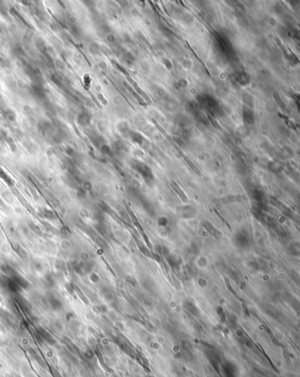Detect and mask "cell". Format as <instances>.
Here are the masks:
<instances>
[{
	"mask_svg": "<svg viewBox=\"0 0 300 377\" xmlns=\"http://www.w3.org/2000/svg\"><path fill=\"white\" fill-rule=\"evenodd\" d=\"M237 80H239V82L242 85H246L249 83V77L247 73L245 72H240L237 75Z\"/></svg>",
	"mask_w": 300,
	"mask_h": 377,
	"instance_id": "cell-6",
	"label": "cell"
},
{
	"mask_svg": "<svg viewBox=\"0 0 300 377\" xmlns=\"http://www.w3.org/2000/svg\"><path fill=\"white\" fill-rule=\"evenodd\" d=\"M84 355L86 356L88 359H92L93 357V353L92 352H90V351H88V352H86L85 353H84Z\"/></svg>",
	"mask_w": 300,
	"mask_h": 377,
	"instance_id": "cell-15",
	"label": "cell"
},
{
	"mask_svg": "<svg viewBox=\"0 0 300 377\" xmlns=\"http://www.w3.org/2000/svg\"><path fill=\"white\" fill-rule=\"evenodd\" d=\"M0 66H2V67H7V66H10V63H9V62H8V61H7L5 57H0Z\"/></svg>",
	"mask_w": 300,
	"mask_h": 377,
	"instance_id": "cell-11",
	"label": "cell"
},
{
	"mask_svg": "<svg viewBox=\"0 0 300 377\" xmlns=\"http://www.w3.org/2000/svg\"><path fill=\"white\" fill-rule=\"evenodd\" d=\"M4 116H5V119L8 120L9 122H14L16 120V114L12 109H6L4 112Z\"/></svg>",
	"mask_w": 300,
	"mask_h": 377,
	"instance_id": "cell-5",
	"label": "cell"
},
{
	"mask_svg": "<svg viewBox=\"0 0 300 377\" xmlns=\"http://www.w3.org/2000/svg\"><path fill=\"white\" fill-rule=\"evenodd\" d=\"M101 151H102L104 154H107V153H109V147H108L107 145H103L101 146Z\"/></svg>",
	"mask_w": 300,
	"mask_h": 377,
	"instance_id": "cell-14",
	"label": "cell"
},
{
	"mask_svg": "<svg viewBox=\"0 0 300 377\" xmlns=\"http://www.w3.org/2000/svg\"><path fill=\"white\" fill-rule=\"evenodd\" d=\"M50 80H52L53 82L57 85H58V86H61V85H62V80H61V79H60L57 74L51 75V76H50Z\"/></svg>",
	"mask_w": 300,
	"mask_h": 377,
	"instance_id": "cell-8",
	"label": "cell"
},
{
	"mask_svg": "<svg viewBox=\"0 0 300 377\" xmlns=\"http://www.w3.org/2000/svg\"><path fill=\"white\" fill-rule=\"evenodd\" d=\"M242 117L243 121L246 122L247 124H253V122H254V116H253V111L251 109L248 108H243Z\"/></svg>",
	"mask_w": 300,
	"mask_h": 377,
	"instance_id": "cell-2",
	"label": "cell"
},
{
	"mask_svg": "<svg viewBox=\"0 0 300 377\" xmlns=\"http://www.w3.org/2000/svg\"><path fill=\"white\" fill-rule=\"evenodd\" d=\"M130 137H131V138L135 141V142H137V143H139L141 144L143 141V137L140 135V134H138V133L137 132H130Z\"/></svg>",
	"mask_w": 300,
	"mask_h": 377,
	"instance_id": "cell-7",
	"label": "cell"
},
{
	"mask_svg": "<svg viewBox=\"0 0 300 377\" xmlns=\"http://www.w3.org/2000/svg\"><path fill=\"white\" fill-rule=\"evenodd\" d=\"M50 304H51V306H52V308H54V309L60 308H61V306H62V303L60 302L59 300H57V299H51Z\"/></svg>",
	"mask_w": 300,
	"mask_h": 377,
	"instance_id": "cell-9",
	"label": "cell"
},
{
	"mask_svg": "<svg viewBox=\"0 0 300 377\" xmlns=\"http://www.w3.org/2000/svg\"><path fill=\"white\" fill-rule=\"evenodd\" d=\"M35 44L39 48H43L45 47V42L43 41V39L41 37L37 38V40L35 41Z\"/></svg>",
	"mask_w": 300,
	"mask_h": 377,
	"instance_id": "cell-10",
	"label": "cell"
},
{
	"mask_svg": "<svg viewBox=\"0 0 300 377\" xmlns=\"http://www.w3.org/2000/svg\"><path fill=\"white\" fill-rule=\"evenodd\" d=\"M2 26H3V25H2V24L0 23V33H2V31H3V29H2V27H2Z\"/></svg>",
	"mask_w": 300,
	"mask_h": 377,
	"instance_id": "cell-16",
	"label": "cell"
},
{
	"mask_svg": "<svg viewBox=\"0 0 300 377\" xmlns=\"http://www.w3.org/2000/svg\"><path fill=\"white\" fill-rule=\"evenodd\" d=\"M31 89L33 94L36 96V97H38V98H43V97L45 96V93H44V90H43L42 86L40 85V84H38V83L34 84V85H32Z\"/></svg>",
	"mask_w": 300,
	"mask_h": 377,
	"instance_id": "cell-4",
	"label": "cell"
},
{
	"mask_svg": "<svg viewBox=\"0 0 300 377\" xmlns=\"http://www.w3.org/2000/svg\"><path fill=\"white\" fill-rule=\"evenodd\" d=\"M0 13H2L3 15H5V14L7 13L6 6H5L2 2H0Z\"/></svg>",
	"mask_w": 300,
	"mask_h": 377,
	"instance_id": "cell-13",
	"label": "cell"
},
{
	"mask_svg": "<svg viewBox=\"0 0 300 377\" xmlns=\"http://www.w3.org/2000/svg\"><path fill=\"white\" fill-rule=\"evenodd\" d=\"M8 138V137H7V134H6V132H5V130L0 129V141H4V140H6V138Z\"/></svg>",
	"mask_w": 300,
	"mask_h": 377,
	"instance_id": "cell-12",
	"label": "cell"
},
{
	"mask_svg": "<svg viewBox=\"0 0 300 377\" xmlns=\"http://www.w3.org/2000/svg\"><path fill=\"white\" fill-rule=\"evenodd\" d=\"M77 121L79 125H87L91 122V116L86 112H81L78 116Z\"/></svg>",
	"mask_w": 300,
	"mask_h": 377,
	"instance_id": "cell-3",
	"label": "cell"
},
{
	"mask_svg": "<svg viewBox=\"0 0 300 377\" xmlns=\"http://www.w3.org/2000/svg\"><path fill=\"white\" fill-rule=\"evenodd\" d=\"M215 36H216V42L218 43L219 47L222 48V50L223 51H228L230 49V44H229V42L227 41L226 38L224 37L221 34H219L218 33H216Z\"/></svg>",
	"mask_w": 300,
	"mask_h": 377,
	"instance_id": "cell-1",
	"label": "cell"
}]
</instances>
